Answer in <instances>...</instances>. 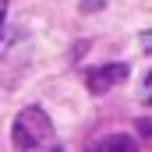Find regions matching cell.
<instances>
[{
    "instance_id": "1",
    "label": "cell",
    "mask_w": 152,
    "mask_h": 152,
    "mask_svg": "<svg viewBox=\"0 0 152 152\" xmlns=\"http://www.w3.org/2000/svg\"><path fill=\"white\" fill-rule=\"evenodd\" d=\"M11 142H14V152H60L57 149V131H53L46 110H39V106H28L14 117Z\"/></svg>"
},
{
    "instance_id": "2",
    "label": "cell",
    "mask_w": 152,
    "mask_h": 152,
    "mask_svg": "<svg viewBox=\"0 0 152 152\" xmlns=\"http://www.w3.org/2000/svg\"><path fill=\"white\" fill-rule=\"evenodd\" d=\"M124 81H127V64H106V67L88 71V88H92L96 96L110 92L113 85H124Z\"/></svg>"
},
{
    "instance_id": "3",
    "label": "cell",
    "mask_w": 152,
    "mask_h": 152,
    "mask_svg": "<svg viewBox=\"0 0 152 152\" xmlns=\"http://www.w3.org/2000/svg\"><path fill=\"white\" fill-rule=\"evenodd\" d=\"M88 152H134V142L127 134H106V138H99Z\"/></svg>"
},
{
    "instance_id": "4",
    "label": "cell",
    "mask_w": 152,
    "mask_h": 152,
    "mask_svg": "<svg viewBox=\"0 0 152 152\" xmlns=\"http://www.w3.org/2000/svg\"><path fill=\"white\" fill-rule=\"evenodd\" d=\"M142 103H152V71L145 75V85H142Z\"/></svg>"
},
{
    "instance_id": "5",
    "label": "cell",
    "mask_w": 152,
    "mask_h": 152,
    "mask_svg": "<svg viewBox=\"0 0 152 152\" xmlns=\"http://www.w3.org/2000/svg\"><path fill=\"white\" fill-rule=\"evenodd\" d=\"M4 14H7V0H0V21H4Z\"/></svg>"
},
{
    "instance_id": "6",
    "label": "cell",
    "mask_w": 152,
    "mask_h": 152,
    "mask_svg": "<svg viewBox=\"0 0 152 152\" xmlns=\"http://www.w3.org/2000/svg\"><path fill=\"white\" fill-rule=\"evenodd\" d=\"M142 42H145V46H152V36H142Z\"/></svg>"
}]
</instances>
